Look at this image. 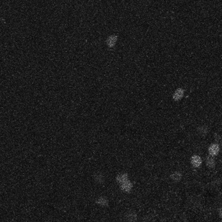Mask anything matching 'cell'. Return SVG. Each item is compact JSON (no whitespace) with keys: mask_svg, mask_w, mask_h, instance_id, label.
Masks as SVG:
<instances>
[{"mask_svg":"<svg viewBox=\"0 0 222 222\" xmlns=\"http://www.w3.org/2000/svg\"><path fill=\"white\" fill-rule=\"evenodd\" d=\"M184 95V90L182 87H179L174 91L173 94V99L175 102H179L183 99Z\"/></svg>","mask_w":222,"mask_h":222,"instance_id":"cell-1","label":"cell"},{"mask_svg":"<svg viewBox=\"0 0 222 222\" xmlns=\"http://www.w3.org/2000/svg\"><path fill=\"white\" fill-rule=\"evenodd\" d=\"M219 152H220V148H219V145L217 143L212 144L208 148L209 154H210V156H213V157L218 156Z\"/></svg>","mask_w":222,"mask_h":222,"instance_id":"cell-2","label":"cell"},{"mask_svg":"<svg viewBox=\"0 0 222 222\" xmlns=\"http://www.w3.org/2000/svg\"><path fill=\"white\" fill-rule=\"evenodd\" d=\"M190 163L195 168H198L202 164V159L198 155H193L190 158Z\"/></svg>","mask_w":222,"mask_h":222,"instance_id":"cell-3","label":"cell"},{"mask_svg":"<svg viewBox=\"0 0 222 222\" xmlns=\"http://www.w3.org/2000/svg\"><path fill=\"white\" fill-rule=\"evenodd\" d=\"M197 133L198 135H201V136H205L208 134L209 131H210V128L207 125H201L197 127Z\"/></svg>","mask_w":222,"mask_h":222,"instance_id":"cell-4","label":"cell"},{"mask_svg":"<svg viewBox=\"0 0 222 222\" xmlns=\"http://www.w3.org/2000/svg\"><path fill=\"white\" fill-rule=\"evenodd\" d=\"M125 219L128 222H135L137 219V215L135 212L133 210L128 211L127 213L125 214Z\"/></svg>","mask_w":222,"mask_h":222,"instance_id":"cell-5","label":"cell"},{"mask_svg":"<svg viewBox=\"0 0 222 222\" xmlns=\"http://www.w3.org/2000/svg\"><path fill=\"white\" fill-rule=\"evenodd\" d=\"M205 162H206V166L210 169L214 168L215 165H216V161H215V158L211 156H209L206 157V160H205Z\"/></svg>","mask_w":222,"mask_h":222,"instance_id":"cell-6","label":"cell"},{"mask_svg":"<svg viewBox=\"0 0 222 222\" xmlns=\"http://www.w3.org/2000/svg\"><path fill=\"white\" fill-rule=\"evenodd\" d=\"M117 38H118V37L116 36V35H111V36H110V37L107 39V41H106L108 47H113V46L116 45V43Z\"/></svg>","mask_w":222,"mask_h":222,"instance_id":"cell-7","label":"cell"},{"mask_svg":"<svg viewBox=\"0 0 222 222\" xmlns=\"http://www.w3.org/2000/svg\"><path fill=\"white\" fill-rule=\"evenodd\" d=\"M182 178V174L179 171H175L170 175V179L171 180L175 181V182H179L180 181L181 179Z\"/></svg>","mask_w":222,"mask_h":222,"instance_id":"cell-8","label":"cell"},{"mask_svg":"<svg viewBox=\"0 0 222 222\" xmlns=\"http://www.w3.org/2000/svg\"><path fill=\"white\" fill-rule=\"evenodd\" d=\"M116 181L117 182L119 183L120 184H123V183L126 182V181H128V175L126 173L118 174L116 176Z\"/></svg>","mask_w":222,"mask_h":222,"instance_id":"cell-9","label":"cell"},{"mask_svg":"<svg viewBox=\"0 0 222 222\" xmlns=\"http://www.w3.org/2000/svg\"><path fill=\"white\" fill-rule=\"evenodd\" d=\"M132 187H133L132 183L130 182L129 180L127 181H126V182L121 184V189H122L123 191H125V192H127V193H129V192L132 190Z\"/></svg>","mask_w":222,"mask_h":222,"instance_id":"cell-10","label":"cell"},{"mask_svg":"<svg viewBox=\"0 0 222 222\" xmlns=\"http://www.w3.org/2000/svg\"><path fill=\"white\" fill-rule=\"evenodd\" d=\"M93 179L95 181V182L99 183V184H102L104 181V176L102 173H95L93 175Z\"/></svg>","mask_w":222,"mask_h":222,"instance_id":"cell-11","label":"cell"},{"mask_svg":"<svg viewBox=\"0 0 222 222\" xmlns=\"http://www.w3.org/2000/svg\"><path fill=\"white\" fill-rule=\"evenodd\" d=\"M95 203L98 204L100 206H106L108 205V200L105 198V197H103V196H101L96 199L95 201Z\"/></svg>","mask_w":222,"mask_h":222,"instance_id":"cell-12","label":"cell"},{"mask_svg":"<svg viewBox=\"0 0 222 222\" xmlns=\"http://www.w3.org/2000/svg\"><path fill=\"white\" fill-rule=\"evenodd\" d=\"M219 215L221 218H222V206L219 209Z\"/></svg>","mask_w":222,"mask_h":222,"instance_id":"cell-13","label":"cell"},{"mask_svg":"<svg viewBox=\"0 0 222 222\" xmlns=\"http://www.w3.org/2000/svg\"><path fill=\"white\" fill-rule=\"evenodd\" d=\"M218 144H219V148H220V151H221V152H222V140L220 142H219Z\"/></svg>","mask_w":222,"mask_h":222,"instance_id":"cell-14","label":"cell"},{"mask_svg":"<svg viewBox=\"0 0 222 222\" xmlns=\"http://www.w3.org/2000/svg\"><path fill=\"white\" fill-rule=\"evenodd\" d=\"M104 222H108V221H104Z\"/></svg>","mask_w":222,"mask_h":222,"instance_id":"cell-15","label":"cell"}]
</instances>
